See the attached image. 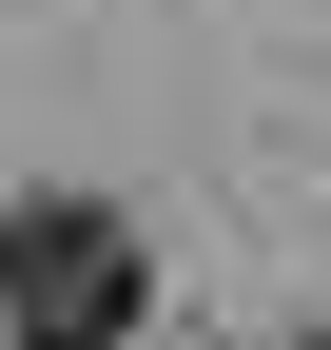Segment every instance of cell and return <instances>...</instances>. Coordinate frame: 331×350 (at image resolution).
I'll use <instances>...</instances> for the list:
<instances>
[{"mask_svg": "<svg viewBox=\"0 0 331 350\" xmlns=\"http://www.w3.org/2000/svg\"><path fill=\"white\" fill-rule=\"evenodd\" d=\"M0 312H20L39 350H98L117 312H137V234H117V214H78V195L0 214Z\"/></svg>", "mask_w": 331, "mask_h": 350, "instance_id": "obj_1", "label": "cell"}]
</instances>
